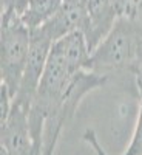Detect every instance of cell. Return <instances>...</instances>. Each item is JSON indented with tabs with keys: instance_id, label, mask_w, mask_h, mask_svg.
<instances>
[{
	"instance_id": "1",
	"label": "cell",
	"mask_w": 142,
	"mask_h": 155,
	"mask_svg": "<svg viewBox=\"0 0 142 155\" xmlns=\"http://www.w3.org/2000/svg\"><path fill=\"white\" fill-rule=\"evenodd\" d=\"M142 56V22L119 17L111 31L91 53L88 70L111 78L114 73H133Z\"/></svg>"
},
{
	"instance_id": "5",
	"label": "cell",
	"mask_w": 142,
	"mask_h": 155,
	"mask_svg": "<svg viewBox=\"0 0 142 155\" xmlns=\"http://www.w3.org/2000/svg\"><path fill=\"white\" fill-rule=\"evenodd\" d=\"M0 127H2L0 146H3L9 155H36L28 112L22 106L12 102L8 118L0 123Z\"/></svg>"
},
{
	"instance_id": "2",
	"label": "cell",
	"mask_w": 142,
	"mask_h": 155,
	"mask_svg": "<svg viewBox=\"0 0 142 155\" xmlns=\"http://www.w3.org/2000/svg\"><path fill=\"white\" fill-rule=\"evenodd\" d=\"M0 78L14 99L30 54L31 31L19 14L2 12L0 22Z\"/></svg>"
},
{
	"instance_id": "10",
	"label": "cell",
	"mask_w": 142,
	"mask_h": 155,
	"mask_svg": "<svg viewBox=\"0 0 142 155\" xmlns=\"http://www.w3.org/2000/svg\"><path fill=\"white\" fill-rule=\"evenodd\" d=\"M28 0H2V12L12 11L16 14L22 16V12L27 8Z\"/></svg>"
},
{
	"instance_id": "9",
	"label": "cell",
	"mask_w": 142,
	"mask_h": 155,
	"mask_svg": "<svg viewBox=\"0 0 142 155\" xmlns=\"http://www.w3.org/2000/svg\"><path fill=\"white\" fill-rule=\"evenodd\" d=\"M137 88H139V116L131 137V143L124 155H142V85H139Z\"/></svg>"
},
{
	"instance_id": "12",
	"label": "cell",
	"mask_w": 142,
	"mask_h": 155,
	"mask_svg": "<svg viewBox=\"0 0 142 155\" xmlns=\"http://www.w3.org/2000/svg\"><path fill=\"white\" fill-rule=\"evenodd\" d=\"M0 155H9V152H8L3 146H0Z\"/></svg>"
},
{
	"instance_id": "7",
	"label": "cell",
	"mask_w": 142,
	"mask_h": 155,
	"mask_svg": "<svg viewBox=\"0 0 142 155\" xmlns=\"http://www.w3.org/2000/svg\"><path fill=\"white\" fill-rule=\"evenodd\" d=\"M53 48H56L68 61L74 70H88L91 51H90L84 31H73L60 37L53 44Z\"/></svg>"
},
{
	"instance_id": "11",
	"label": "cell",
	"mask_w": 142,
	"mask_h": 155,
	"mask_svg": "<svg viewBox=\"0 0 142 155\" xmlns=\"http://www.w3.org/2000/svg\"><path fill=\"white\" fill-rule=\"evenodd\" d=\"M84 140H85L87 143L94 149L96 155H107L105 150L102 149V146H100V143H99V140H97V137H96V132L93 130V129H88V130H85V134H84Z\"/></svg>"
},
{
	"instance_id": "3",
	"label": "cell",
	"mask_w": 142,
	"mask_h": 155,
	"mask_svg": "<svg viewBox=\"0 0 142 155\" xmlns=\"http://www.w3.org/2000/svg\"><path fill=\"white\" fill-rule=\"evenodd\" d=\"M110 81L105 74H97L90 70H80L74 76V81L68 90L65 98L57 106V109L51 113L43 126V143H42V155H53L57 146L59 137L65 124L74 116L80 99L90 93L91 90L104 87Z\"/></svg>"
},
{
	"instance_id": "6",
	"label": "cell",
	"mask_w": 142,
	"mask_h": 155,
	"mask_svg": "<svg viewBox=\"0 0 142 155\" xmlns=\"http://www.w3.org/2000/svg\"><path fill=\"white\" fill-rule=\"evenodd\" d=\"M124 2L125 0H88L87 2L88 19L84 34L91 53L114 27L116 20L121 16Z\"/></svg>"
},
{
	"instance_id": "8",
	"label": "cell",
	"mask_w": 142,
	"mask_h": 155,
	"mask_svg": "<svg viewBox=\"0 0 142 155\" xmlns=\"http://www.w3.org/2000/svg\"><path fill=\"white\" fill-rule=\"evenodd\" d=\"M63 0H28L20 19L30 31H34L56 14Z\"/></svg>"
},
{
	"instance_id": "4",
	"label": "cell",
	"mask_w": 142,
	"mask_h": 155,
	"mask_svg": "<svg viewBox=\"0 0 142 155\" xmlns=\"http://www.w3.org/2000/svg\"><path fill=\"white\" fill-rule=\"evenodd\" d=\"M51 47H53V42L45 34H42L39 30L31 31V45H30L28 61H27V65H25V71L22 76L19 90L14 99H12V102L22 106L27 112L39 88V84L42 81Z\"/></svg>"
}]
</instances>
